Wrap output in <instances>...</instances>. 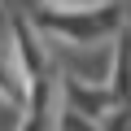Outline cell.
<instances>
[{
    "mask_svg": "<svg viewBox=\"0 0 131 131\" xmlns=\"http://www.w3.org/2000/svg\"><path fill=\"white\" fill-rule=\"evenodd\" d=\"M44 39L52 44H101L114 31H122V5H88V9H57V5H35L22 13Z\"/></svg>",
    "mask_w": 131,
    "mask_h": 131,
    "instance_id": "cell-1",
    "label": "cell"
},
{
    "mask_svg": "<svg viewBox=\"0 0 131 131\" xmlns=\"http://www.w3.org/2000/svg\"><path fill=\"white\" fill-rule=\"evenodd\" d=\"M57 79H61L66 109H74V114H83V118H92V122H101V118L114 109L109 83H79V79H66V74H57Z\"/></svg>",
    "mask_w": 131,
    "mask_h": 131,
    "instance_id": "cell-2",
    "label": "cell"
},
{
    "mask_svg": "<svg viewBox=\"0 0 131 131\" xmlns=\"http://www.w3.org/2000/svg\"><path fill=\"white\" fill-rule=\"evenodd\" d=\"M52 131H101V122H92V118H83V114H74V109H57V127Z\"/></svg>",
    "mask_w": 131,
    "mask_h": 131,
    "instance_id": "cell-3",
    "label": "cell"
},
{
    "mask_svg": "<svg viewBox=\"0 0 131 131\" xmlns=\"http://www.w3.org/2000/svg\"><path fill=\"white\" fill-rule=\"evenodd\" d=\"M101 122H105L101 131H131V101H118V105H114Z\"/></svg>",
    "mask_w": 131,
    "mask_h": 131,
    "instance_id": "cell-4",
    "label": "cell"
}]
</instances>
